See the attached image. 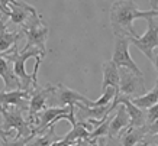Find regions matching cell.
I'll use <instances>...</instances> for the list:
<instances>
[{
  "label": "cell",
  "mask_w": 158,
  "mask_h": 146,
  "mask_svg": "<svg viewBox=\"0 0 158 146\" xmlns=\"http://www.w3.org/2000/svg\"><path fill=\"white\" fill-rule=\"evenodd\" d=\"M0 77L5 81V90L10 91V90H18L20 88V81L19 78L15 75L13 67H12V61L0 54Z\"/></svg>",
  "instance_id": "14"
},
{
  "label": "cell",
  "mask_w": 158,
  "mask_h": 146,
  "mask_svg": "<svg viewBox=\"0 0 158 146\" xmlns=\"http://www.w3.org/2000/svg\"><path fill=\"white\" fill-rule=\"evenodd\" d=\"M145 114H147V126L151 124L154 120H157L158 119V101L154 106H151L149 108H147Z\"/></svg>",
  "instance_id": "22"
},
{
  "label": "cell",
  "mask_w": 158,
  "mask_h": 146,
  "mask_svg": "<svg viewBox=\"0 0 158 146\" xmlns=\"http://www.w3.org/2000/svg\"><path fill=\"white\" fill-rule=\"evenodd\" d=\"M115 101L118 104H123L126 112L129 114V126L131 127H142L147 126V114L142 108L136 107L129 99L126 97H120V95H115Z\"/></svg>",
  "instance_id": "12"
},
{
  "label": "cell",
  "mask_w": 158,
  "mask_h": 146,
  "mask_svg": "<svg viewBox=\"0 0 158 146\" xmlns=\"http://www.w3.org/2000/svg\"><path fill=\"white\" fill-rule=\"evenodd\" d=\"M149 6L152 10H158V0H149Z\"/></svg>",
  "instance_id": "29"
},
{
  "label": "cell",
  "mask_w": 158,
  "mask_h": 146,
  "mask_svg": "<svg viewBox=\"0 0 158 146\" xmlns=\"http://www.w3.org/2000/svg\"><path fill=\"white\" fill-rule=\"evenodd\" d=\"M135 146H145V143H144V140H142V142H139V143H136Z\"/></svg>",
  "instance_id": "31"
},
{
  "label": "cell",
  "mask_w": 158,
  "mask_h": 146,
  "mask_svg": "<svg viewBox=\"0 0 158 146\" xmlns=\"http://www.w3.org/2000/svg\"><path fill=\"white\" fill-rule=\"evenodd\" d=\"M158 49V48H157ZM152 65L155 67V70H157V72H158V51H157V54L154 55V58H152Z\"/></svg>",
  "instance_id": "28"
},
{
  "label": "cell",
  "mask_w": 158,
  "mask_h": 146,
  "mask_svg": "<svg viewBox=\"0 0 158 146\" xmlns=\"http://www.w3.org/2000/svg\"><path fill=\"white\" fill-rule=\"evenodd\" d=\"M129 36L126 35H115V45H113V54H112V61L116 64L118 68H126L132 71L134 74L139 77H144L142 71L135 64V61L131 57L129 52Z\"/></svg>",
  "instance_id": "4"
},
{
  "label": "cell",
  "mask_w": 158,
  "mask_h": 146,
  "mask_svg": "<svg viewBox=\"0 0 158 146\" xmlns=\"http://www.w3.org/2000/svg\"><path fill=\"white\" fill-rule=\"evenodd\" d=\"M106 146H122V143H120V140L118 139V136L107 137V139H106Z\"/></svg>",
  "instance_id": "26"
},
{
  "label": "cell",
  "mask_w": 158,
  "mask_h": 146,
  "mask_svg": "<svg viewBox=\"0 0 158 146\" xmlns=\"http://www.w3.org/2000/svg\"><path fill=\"white\" fill-rule=\"evenodd\" d=\"M147 126L142 127H131L128 126L125 130L119 133V140L122 146H135L136 143L144 140L145 135H147Z\"/></svg>",
  "instance_id": "17"
},
{
  "label": "cell",
  "mask_w": 158,
  "mask_h": 146,
  "mask_svg": "<svg viewBox=\"0 0 158 146\" xmlns=\"http://www.w3.org/2000/svg\"><path fill=\"white\" fill-rule=\"evenodd\" d=\"M155 18H147V32L142 36L138 38H131L129 36V42L134 47L138 48V51H141L145 57L148 58L149 61L152 62L154 58V49L158 48V23H155Z\"/></svg>",
  "instance_id": "6"
},
{
  "label": "cell",
  "mask_w": 158,
  "mask_h": 146,
  "mask_svg": "<svg viewBox=\"0 0 158 146\" xmlns=\"http://www.w3.org/2000/svg\"><path fill=\"white\" fill-rule=\"evenodd\" d=\"M60 139H62V137L58 136L57 133H55L54 126H49L45 132L35 135V136L26 143V146H51L54 142L60 140Z\"/></svg>",
  "instance_id": "18"
},
{
  "label": "cell",
  "mask_w": 158,
  "mask_h": 146,
  "mask_svg": "<svg viewBox=\"0 0 158 146\" xmlns=\"http://www.w3.org/2000/svg\"><path fill=\"white\" fill-rule=\"evenodd\" d=\"M144 140L147 142V143H152V145L158 146V133H154V135H145L144 137Z\"/></svg>",
  "instance_id": "24"
},
{
  "label": "cell",
  "mask_w": 158,
  "mask_h": 146,
  "mask_svg": "<svg viewBox=\"0 0 158 146\" xmlns=\"http://www.w3.org/2000/svg\"><path fill=\"white\" fill-rule=\"evenodd\" d=\"M22 32L26 35V48L35 47L41 49L44 55H45V42H47V38H48L49 29L42 23V19H41V14H32L29 20L25 25H22Z\"/></svg>",
  "instance_id": "2"
},
{
  "label": "cell",
  "mask_w": 158,
  "mask_h": 146,
  "mask_svg": "<svg viewBox=\"0 0 158 146\" xmlns=\"http://www.w3.org/2000/svg\"><path fill=\"white\" fill-rule=\"evenodd\" d=\"M0 16H2V13H0Z\"/></svg>",
  "instance_id": "32"
},
{
  "label": "cell",
  "mask_w": 158,
  "mask_h": 146,
  "mask_svg": "<svg viewBox=\"0 0 158 146\" xmlns=\"http://www.w3.org/2000/svg\"><path fill=\"white\" fill-rule=\"evenodd\" d=\"M54 90V85H47V87H36L35 90L31 91V97H29V107H28V123L31 129H34L35 116L47 107V100L51 91Z\"/></svg>",
  "instance_id": "8"
},
{
  "label": "cell",
  "mask_w": 158,
  "mask_h": 146,
  "mask_svg": "<svg viewBox=\"0 0 158 146\" xmlns=\"http://www.w3.org/2000/svg\"><path fill=\"white\" fill-rule=\"evenodd\" d=\"M147 132H148V135L158 133V119H157V120H154L151 124H148V126H147Z\"/></svg>",
  "instance_id": "25"
},
{
  "label": "cell",
  "mask_w": 158,
  "mask_h": 146,
  "mask_svg": "<svg viewBox=\"0 0 158 146\" xmlns=\"http://www.w3.org/2000/svg\"><path fill=\"white\" fill-rule=\"evenodd\" d=\"M145 91L147 88L144 84V77L136 75L126 68H119V93L116 95L131 100L142 95Z\"/></svg>",
  "instance_id": "5"
},
{
  "label": "cell",
  "mask_w": 158,
  "mask_h": 146,
  "mask_svg": "<svg viewBox=\"0 0 158 146\" xmlns=\"http://www.w3.org/2000/svg\"><path fill=\"white\" fill-rule=\"evenodd\" d=\"M115 95H116V90L113 87H106L102 93L100 99H97L96 101H89V107H100V106H106V104H110L113 100H115Z\"/></svg>",
  "instance_id": "20"
},
{
  "label": "cell",
  "mask_w": 158,
  "mask_h": 146,
  "mask_svg": "<svg viewBox=\"0 0 158 146\" xmlns=\"http://www.w3.org/2000/svg\"><path fill=\"white\" fill-rule=\"evenodd\" d=\"M109 18L115 35L138 38V33L134 29V22L136 19L158 18V10H139L134 0H115L110 6Z\"/></svg>",
  "instance_id": "1"
},
{
  "label": "cell",
  "mask_w": 158,
  "mask_h": 146,
  "mask_svg": "<svg viewBox=\"0 0 158 146\" xmlns=\"http://www.w3.org/2000/svg\"><path fill=\"white\" fill-rule=\"evenodd\" d=\"M131 101L136 106V107L142 108V110H147L151 106L158 101V80H157V84L154 87L151 91H145L142 95H139V97H135V99H131Z\"/></svg>",
  "instance_id": "19"
},
{
  "label": "cell",
  "mask_w": 158,
  "mask_h": 146,
  "mask_svg": "<svg viewBox=\"0 0 158 146\" xmlns=\"http://www.w3.org/2000/svg\"><path fill=\"white\" fill-rule=\"evenodd\" d=\"M13 2H15V0H0V13L9 18V14H10L9 5H10V3H13Z\"/></svg>",
  "instance_id": "23"
},
{
  "label": "cell",
  "mask_w": 158,
  "mask_h": 146,
  "mask_svg": "<svg viewBox=\"0 0 158 146\" xmlns=\"http://www.w3.org/2000/svg\"><path fill=\"white\" fill-rule=\"evenodd\" d=\"M129 126V114L126 112L123 104H118L116 107V114L112 116L109 123V133L106 137H116L119 136V133L125 130Z\"/></svg>",
  "instance_id": "13"
},
{
  "label": "cell",
  "mask_w": 158,
  "mask_h": 146,
  "mask_svg": "<svg viewBox=\"0 0 158 146\" xmlns=\"http://www.w3.org/2000/svg\"><path fill=\"white\" fill-rule=\"evenodd\" d=\"M89 101L90 99H87L86 95L80 94L76 90L68 88L64 84L54 85V90L51 91L47 100V103H49V107H65V106L76 103H83L84 106H87Z\"/></svg>",
  "instance_id": "7"
},
{
  "label": "cell",
  "mask_w": 158,
  "mask_h": 146,
  "mask_svg": "<svg viewBox=\"0 0 158 146\" xmlns=\"http://www.w3.org/2000/svg\"><path fill=\"white\" fill-rule=\"evenodd\" d=\"M12 130H9V132H6V130H3V127L0 126V137H2V139H3V140H7V139H9L10 136H12Z\"/></svg>",
  "instance_id": "27"
},
{
  "label": "cell",
  "mask_w": 158,
  "mask_h": 146,
  "mask_svg": "<svg viewBox=\"0 0 158 146\" xmlns=\"http://www.w3.org/2000/svg\"><path fill=\"white\" fill-rule=\"evenodd\" d=\"M34 136H35V133L29 135V136L19 137V139H13V140H9V139H7V140H3V146H26V143Z\"/></svg>",
  "instance_id": "21"
},
{
  "label": "cell",
  "mask_w": 158,
  "mask_h": 146,
  "mask_svg": "<svg viewBox=\"0 0 158 146\" xmlns=\"http://www.w3.org/2000/svg\"><path fill=\"white\" fill-rule=\"evenodd\" d=\"M0 114L3 116V130L9 132V130H16L15 139H19L23 136L32 135V129L29 126L28 120L23 119V112L18 107H9L6 108L0 104Z\"/></svg>",
  "instance_id": "3"
},
{
  "label": "cell",
  "mask_w": 158,
  "mask_h": 146,
  "mask_svg": "<svg viewBox=\"0 0 158 146\" xmlns=\"http://www.w3.org/2000/svg\"><path fill=\"white\" fill-rule=\"evenodd\" d=\"M103 71V81H102V91L106 87H113L116 90V94L119 93V68L112 59L103 62L102 67Z\"/></svg>",
  "instance_id": "15"
},
{
  "label": "cell",
  "mask_w": 158,
  "mask_h": 146,
  "mask_svg": "<svg viewBox=\"0 0 158 146\" xmlns=\"http://www.w3.org/2000/svg\"><path fill=\"white\" fill-rule=\"evenodd\" d=\"M31 97V91L28 90H10V91H0V104L3 107H18L22 112H26L29 107L28 100Z\"/></svg>",
  "instance_id": "9"
},
{
  "label": "cell",
  "mask_w": 158,
  "mask_h": 146,
  "mask_svg": "<svg viewBox=\"0 0 158 146\" xmlns=\"http://www.w3.org/2000/svg\"><path fill=\"white\" fill-rule=\"evenodd\" d=\"M81 139H78V140H76V142H74V143H71V145H70V146H83V143H81Z\"/></svg>",
  "instance_id": "30"
},
{
  "label": "cell",
  "mask_w": 158,
  "mask_h": 146,
  "mask_svg": "<svg viewBox=\"0 0 158 146\" xmlns=\"http://www.w3.org/2000/svg\"><path fill=\"white\" fill-rule=\"evenodd\" d=\"M5 18H7V16H5V14L0 16V54H3L7 49H10L22 38V30L20 32H9L7 30L5 23Z\"/></svg>",
  "instance_id": "16"
},
{
  "label": "cell",
  "mask_w": 158,
  "mask_h": 146,
  "mask_svg": "<svg viewBox=\"0 0 158 146\" xmlns=\"http://www.w3.org/2000/svg\"><path fill=\"white\" fill-rule=\"evenodd\" d=\"M9 9H10L9 19L15 25H25L32 14L38 13L35 7L28 5L26 2H20V0H15L13 3H10Z\"/></svg>",
  "instance_id": "11"
},
{
  "label": "cell",
  "mask_w": 158,
  "mask_h": 146,
  "mask_svg": "<svg viewBox=\"0 0 158 146\" xmlns=\"http://www.w3.org/2000/svg\"><path fill=\"white\" fill-rule=\"evenodd\" d=\"M76 107L78 110L76 117H80L81 120H89V119H91V120H105L118 107V103L113 100L110 104L100 106V107H89V106H84L83 103H76Z\"/></svg>",
  "instance_id": "10"
}]
</instances>
